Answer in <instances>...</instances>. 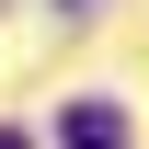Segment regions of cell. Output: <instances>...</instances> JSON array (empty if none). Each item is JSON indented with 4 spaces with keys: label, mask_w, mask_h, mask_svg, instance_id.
<instances>
[{
    "label": "cell",
    "mask_w": 149,
    "mask_h": 149,
    "mask_svg": "<svg viewBox=\"0 0 149 149\" xmlns=\"http://www.w3.org/2000/svg\"><path fill=\"white\" fill-rule=\"evenodd\" d=\"M57 138H69V149H126V115L92 92V103H69V115H57Z\"/></svg>",
    "instance_id": "obj_1"
},
{
    "label": "cell",
    "mask_w": 149,
    "mask_h": 149,
    "mask_svg": "<svg viewBox=\"0 0 149 149\" xmlns=\"http://www.w3.org/2000/svg\"><path fill=\"white\" fill-rule=\"evenodd\" d=\"M0 149H23V138H0Z\"/></svg>",
    "instance_id": "obj_2"
}]
</instances>
